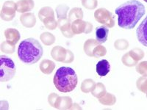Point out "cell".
Instances as JSON below:
<instances>
[{"mask_svg":"<svg viewBox=\"0 0 147 110\" xmlns=\"http://www.w3.org/2000/svg\"><path fill=\"white\" fill-rule=\"evenodd\" d=\"M145 13L144 5L138 0H130L124 2L115 9L119 26L125 30L133 29Z\"/></svg>","mask_w":147,"mask_h":110,"instance_id":"obj_1","label":"cell"},{"mask_svg":"<svg viewBox=\"0 0 147 110\" xmlns=\"http://www.w3.org/2000/svg\"><path fill=\"white\" fill-rule=\"evenodd\" d=\"M44 54V49L38 40L27 38L22 41L18 48V57L22 62L32 65L38 62Z\"/></svg>","mask_w":147,"mask_h":110,"instance_id":"obj_2","label":"cell"},{"mask_svg":"<svg viewBox=\"0 0 147 110\" xmlns=\"http://www.w3.org/2000/svg\"><path fill=\"white\" fill-rule=\"evenodd\" d=\"M53 82L58 91L69 93L73 91L77 87L78 77L74 69L69 67H61L55 73Z\"/></svg>","mask_w":147,"mask_h":110,"instance_id":"obj_3","label":"cell"},{"mask_svg":"<svg viewBox=\"0 0 147 110\" xmlns=\"http://www.w3.org/2000/svg\"><path fill=\"white\" fill-rule=\"evenodd\" d=\"M0 81L2 82H8L13 78L16 74V66L14 62L10 57L5 56V55H1L0 56Z\"/></svg>","mask_w":147,"mask_h":110,"instance_id":"obj_4","label":"cell"},{"mask_svg":"<svg viewBox=\"0 0 147 110\" xmlns=\"http://www.w3.org/2000/svg\"><path fill=\"white\" fill-rule=\"evenodd\" d=\"M94 18L96 21L102 23L104 26L113 28L115 26V20L112 13L106 8H99L94 13Z\"/></svg>","mask_w":147,"mask_h":110,"instance_id":"obj_5","label":"cell"},{"mask_svg":"<svg viewBox=\"0 0 147 110\" xmlns=\"http://www.w3.org/2000/svg\"><path fill=\"white\" fill-rule=\"evenodd\" d=\"M17 11L16 3L13 1H6L4 2L1 10V18L5 21H10L15 18Z\"/></svg>","mask_w":147,"mask_h":110,"instance_id":"obj_6","label":"cell"},{"mask_svg":"<svg viewBox=\"0 0 147 110\" xmlns=\"http://www.w3.org/2000/svg\"><path fill=\"white\" fill-rule=\"evenodd\" d=\"M137 38L140 44L147 47V16L142 21L136 30Z\"/></svg>","mask_w":147,"mask_h":110,"instance_id":"obj_7","label":"cell"},{"mask_svg":"<svg viewBox=\"0 0 147 110\" xmlns=\"http://www.w3.org/2000/svg\"><path fill=\"white\" fill-rule=\"evenodd\" d=\"M4 35H5L6 40L8 43L11 44L12 45L14 46L16 45V44L21 38L20 32H18L16 29L14 28H8L5 30Z\"/></svg>","mask_w":147,"mask_h":110,"instance_id":"obj_8","label":"cell"},{"mask_svg":"<svg viewBox=\"0 0 147 110\" xmlns=\"http://www.w3.org/2000/svg\"><path fill=\"white\" fill-rule=\"evenodd\" d=\"M51 56L57 62H63L67 56V49L60 46H56L51 50Z\"/></svg>","mask_w":147,"mask_h":110,"instance_id":"obj_9","label":"cell"},{"mask_svg":"<svg viewBox=\"0 0 147 110\" xmlns=\"http://www.w3.org/2000/svg\"><path fill=\"white\" fill-rule=\"evenodd\" d=\"M17 11L21 13H26L34 8L35 2L33 0H19L16 2Z\"/></svg>","mask_w":147,"mask_h":110,"instance_id":"obj_10","label":"cell"},{"mask_svg":"<svg viewBox=\"0 0 147 110\" xmlns=\"http://www.w3.org/2000/svg\"><path fill=\"white\" fill-rule=\"evenodd\" d=\"M20 21L24 27L27 28H32L36 24V18L32 13H22L20 16Z\"/></svg>","mask_w":147,"mask_h":110,"instance_id":"obj_11","label":"cell"},{"mask_svg":"<svg viewBox=\"0 0 147 110\" xmlns=\"http://www.w3.org/2000/svg\"><path fill=\"white\" fill-rule=\"evenodd\" d=\"M96 40L102 44L105 43L108 38L109 30L105 26H99L96 28Z\"/></svg>","mask_w":147,"mask_h":110,"instance_id":"obj_12","label":"cell"},{"mask_svg":"<svg viewBox=\"0 0 147 110\" xmlns=\"http://www.w3.org/2000/svg\"><path fill=\"white\" fill-rule=\"evenodd\" d=\"M72 99L69 96H59L55 107L57 109H70L72 107Z\"/></svg>","mask_w":147,"mask_h":110,"instance_id":"obj_13","label":"cell"},{"mask_svg":"<svg viewBox=\"0 0 147 110\" xmlns=\"http://www.w3.org/2000/svg\"><path fill=\"white\" fill-rule=\"evenodd\" d=\"M87 21H85L82 19H77L71 23V28L74 35L85 33Z\"/></svg>","mask_w":147,"mask_h":110,"instance_id":"obj_14","label":"cell"},{"mask_svg":"<svg viewBox=\"0 0 147 110\" xmlns=\"http://www.w3.org/2000/svg\"><path fill=\"white\" fill-rule=\"evenodd\" d=\"M96 73L100 76H105L110 70V65L106 60H102L96 64Z\"/></svg>","mask_w":147,"mask_h":110,"instance_id":"obj_15","label":"cell"},{"mask_svg":"<svg viewBox=\"0 0 147 110\" xmlns=\"http://www.w3.org/2000/svg\"><path fill=\"white\" fill-rule=\"evenodd\" d=\"M40 71L44 74L49 75L55 68V63L49 60H43L39 65Z\"/></svg>","mask_w":147,"mask_h":110,"instance_id":"obj_16","label":"cell"},{"mask_svg":"<svg viewBox=\"0 0 147 110\" xmlns=\"http://www.w3.org/2000/svg\"><path fill=\"white\" fill-rule=\"evenodd\" d=\"M99 44H100L96 40H95V39L90 38L86 40L85 42V44H84L83 46V49L85 54L88 55V57H94L93 51L96 48V46L99 45Z\"/></svg>","mask_w":147,"mask_h":110,"instance_id":"obj_17","label":"cell"},{"mask_svg":"<svg viewBox=\"0 0 147 110\" xmlns=\"http://www.w3.org/2000/svg\"><path fill=\"white\" fill-rule=\"evenodd\" d=\"M99 102L104 106H113L116 102V97L110 93H106L103 96L99 99Z\"/></svg>","mask_w":147,"mask_h":110,"instance_id":"obj_18","label":"cell"},{"mask_svg":"<svg viewBox=\"0 0 147 110\" xmlns=\"http://www.w3.org/2000/svg\"><path fill=\"white\" fill-rule=\"evenodd\" d=\"M106 93H107V91H106L105 86L104 84L101 83V82L96 84L94 89L91 91L92 95L97 98V99H99L102 96H103Z\"/></svg>","mask_w":147,"mask_h":110,"instance_id":"obj_19","label":"cell"},{"mask_svg":"<svg viewBox=\"0 0 147 110\" xmlns=\"http://www.w3.org/2000/svg\"><path fill=\"white\" fill-rule=\"evenodd\" d=\"M50 17H55V12L53 9L50 7H42L38 12V18L40 21H43L44 19Z\"/></svg>","mask_w":147,"mask_h":110,"instance_id":"obj_20","label":"cell"},{"mask_svg":"<svg viewBox=\"0 0 147 110\" xmlns=\"http://www.w3.org/2000/svg\"><path fill=\"white\" fill-rule=\"evenodd\" d=\"M40 39L41 42L46 46H52L55 44L56 38L53 34L48 32H44L40 35Z\"/></svg>","mask_w":147,"mask_h":110,"instance_id":"obj_21","label":"cell"},{"mask_svg":"<svg viewBox=\"0 0 147 110\" xmlns=\"http://www.w3.org/2000/svg\"><path fill=\"white\" fill-rule=\"evenodd\" d=\"M83 11L80 7H74L70 10L69 13V19L71 22H73L77 19H82Z\"/></svg>","mask_w":147,"mask_h":110,"instance_id":"obj_22","label":"cell"},{"mask_svg":"<svg viewBox=\"0 0 147 110\" xmlns=\"http://www.w3.org/2000/svg\"><path fill=\"white\" fill-rule=\"evenodd\" d=\"M95 85V82L93 79H91V78H86L81 84V91L84 93H88L94 89Z\"/></svg>","mask_w":147,"mask_h":110,"instance_id":"obj_23","label":"cell"},{"mask_svg":"<svg viewBox=\"0 0 147 110\" xmlns=\"http://www.w3.org/2000/svg\"><path fill=\"white\" fill-rule=\"evenodd\" d=\"M121 62L125 66L129 67V68L136 66L138 64V61H136V60H134L131 57V55L129 54V52H127L125 54H124V56L121 57Z\"/></svg>","mask_w":147,"mask_h":110,"instance_id":"obj_24","label":"cell"},{"mask_svg":"<svg viewBox=\"0 0 147 110\" xmlns=\"http://www.w3.org/2000/svg\"><path fill=\"white\" fill-rule=\"evenodd\" d=\"M69 7L66 5H57L55 12L57 13V16L58 18H67V13L69 11Z\"/></svg>","mask_w":147,"mask_h":110,"instance_id":"obj_25","label":"cell"},{"mask_svg":"<svg viewBox=\"0 0 147 110\" xmlns=\"http://www.w3.org/2000/svg\"><path fill=\"white\" fill-rule=\"evenodd\" d=\"M129 54L131 55V57L134 59V60H136V61H140V60H142L143 58L144 57V51L141 49V48H132V50H130L129 52Z\"/></svg>","mask_w":147,"mask_h":110,"instance_id":"obj_26","label":"cell"},{"mask_svg":"<svg viewBox=\"0 0 147 110\" xmlns=\"http://www.w3.org/2000/svg\"><path fill=\"white\" fill-rule=\"evenodd\" d=\"M44 26L47 29L50 30H56L58 24H57V21L55 20V17H50V18H47L43 21Z\"/></svg>","mask_w":147,"mask_h":110,"instance_id":"obj_27","label":"cell"},{"mask_svg":"<svg viewBox=\"0 0 147 110\" xmlns=\"http://www.w3.org/2000/svg\"><path fill=\"white\" fill-rule=\"evenodd\" d=\"M1 51H2L3 53L8 54H13L15 52L16 48L15 46L12 45L11 44L8 43V42L6 40V41H3L1 44Z\"/></svg>","mask_w":147,"mask_h":110,"instance_id":"obj_28","label":"cell"},{"mask_svg":"<svg viewBox=\"0 0 147 110\" xmlns=\"http://www.w3.org/2000/svg\"><path fill=\"white\" fill-rule=\"evenodd\" d=\"M57 24H58V27L60 28V31L62 32V31H64V30L71 29V22L69 21V18H58V20H57Z\"/></svg>","mask_w":147,"mask_h":110,"instance_id":"obj_29","label":"cell"},{"mask_svg":"<svg viewBox=\"0 0 147 110\" xmlns=\"http://www.w3.org/2000/svg\"><path fill=\"white\" fill-rule=\"evenodd\" d=\"M136 86L138 90L144 93H146L147 92V77L141 76L136 82Z\"/></svg>","mask_w":147,"mask_h":110,"instance_id":"obj_30","label":"cell"},{"mask_svg":"<svg viewBox=\"0 0 147 110\" xmlns=\"http://www.w3.org/2000/svg\"><path fill=\"white\" fill-rule=\"evenodd\" d=\"M114 47L116 50H126L129 47V42L126 39H118L114 43Z\"/></svg>","mask_w":147,"mask_h":110,"instance_id":"obj_31","label":"cell"},{"mask_svg":"<svg viewBox=\"0 0 147 110\" xmlns=\"http://www.w3.org/2000/svg\"><path fill=\"white\" fill-rule=\"evenodd\" d=\"M136 69V71L142 76L147 77V61H142L138 63Z\"/></svg>","mask_w":147,"mask_h":110,"instance_id":"obj_32","label":"cell"},{"mask_svg":"<svg viewBox=\"0 0 147 110\" xmlns=\"http://www.w3.org/2000/svg\"><path fill=\"white\" fill-rule=\"evenodd\" d=\"M106 54H107V49H106L105 47L102 46L101 44L96 46V48L94 49V51H93L94 57H96V58L104 57V56H105Z\"/></svg>","mask_w":147,"mask_h":110,"instance_id":"obj_33","label":"cell"},{"mask_svg":"<svg viewBox=\"0 0 147 110\" xmlns=\"http://www.w3.org/2000/svg\"><path fill=\"white\" fill-rule=\"evenodd\" d=\"M81 3L85 8L88 10H94L98 5L97 0H81Z\"/></svg>","mask_w":147,"mask_h":110,"instance_id":"obj_34","label":"cell"},{"mask_svg":"<svg viewBox=\"0 0 147 110\" xmlns=\"http://www.w3.org/2000/svg\"><path fill=\"white\" fill-rule=\"evenodd\" d=\"M58 97H59V95H57V93H51L49 95L48 102L51 107H55V103H56V101H57V99H58Z\"/></svg>","mask_w":147,"mask_h":110,"instance_id":"obj_35","label":"cell"},{"mask_svg":"<svg viewBox=\"0 0 147 110\" xmlns=\"http://www.w3.org/2000/svg\"><path fill=\"white\" fill-rule=\"evenodd\" d=\"M74 60V55L71 51L67 49V56L65 60H64V63H71Z\"/></svg>","mask_w":147,"mask_h":110,"instance_id":"obj_36","label":"cell"},{"mask_svg":"<svg viewBox=\"0 0 147 110\" xmlns=\"http://www.w3.org/2000/svg\"><path fill=\"white\" fill-rule=\"evenodd\" d=\"M61 32H62L63 35L64 37H65V38H71L74 37V32H72L71 28L69 29V30H64V31H62Z\"/></svg>","mask_w":147,"mask_h":110,"instance_id":"obj_37","label":"cell"},{"mask_svg":"<svg viewBox=\"0 0 147 110\" xmlns=\"http://www.w3.org/2000/svg\"><path fill=\"white\" fill-rule=\"evenodd\" d=\"M93 31V24L90 22L87 21V24H86V28H85V33L89 34Z\"/></svg>","mask_w":147,"mask_h":110,"instance_id":"obj_38","label":"cell"},{"mask_svg":"<svg viewBox=\"0 0 147 110\" xmlns=\"http://www.w3.org/2000/svg\"><path fill=\"white\" fill-rule=\"evenodd\" d=\"M81 109V107H79L78 104H77V103H73L72 104V107H71L70 109Z\"/></svg>","mask_w":147,"mask_h":110,"instance_id":"obj_39","label":"cell"},{"mask_svg":"<svg viewBox=\"0 0 147 110\" xmlns=\"http://www.w3.org/2000/svg\"><path fill=\"white\" fill-rule=\"evenodd\" d=\"M144 2H146V3H147V0H144Z\"/></svg>","mask_w":147,"mask_h":110,"instance_id":"obj_40","label":"cell"},{"mask_svg":"<svg viewBox=\"0 0 147 110\" xmlns=\"http://www.w3.org/2000/svg\"><path fill=\"white\" fill-rule=\"evenodd\" d=\"M146 98H147V92H146Z\"/></svg>","mask_w":147,"mask_h":110,"instance_id":"obj_41","label":"cell"}]
</instances>
